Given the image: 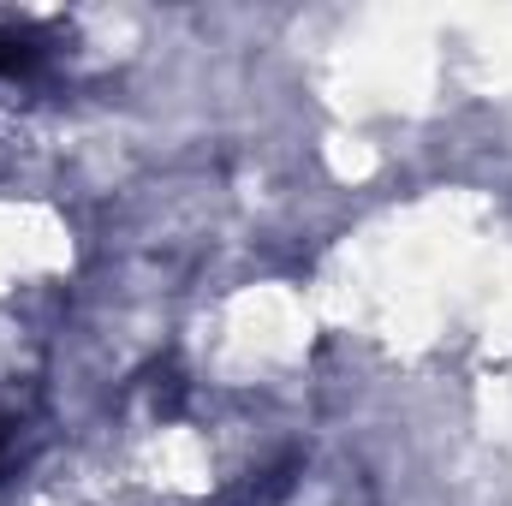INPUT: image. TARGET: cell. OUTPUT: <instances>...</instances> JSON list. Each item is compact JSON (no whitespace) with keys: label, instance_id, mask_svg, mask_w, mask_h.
<instances>
[{"label":"cell","instance_id":"cell-1","mask_svg":"<svg viewBox=\"0 0 512 506\" xmlns=\"http://www.w3.org/2000/svg\"><path fill=\"white\" fill-rule=\"evenodd\" d=\"M54 48H60V42H54L48 24H36V18H6V24H0V84L36 78Z\"/></svg>","mask_w":512,"mask_h":506},{"label":"cell","instance_id":"cell-2","mask_svg":"<svg viewBox=\"0 0 512 506\" xmlns=\"http://www.w3.org/2000/svg\"><path fill=\"white\" fill-rule=\"evenodd\" d=\"M12 429H18V423H12V417L0 411V465H6V453H12Z\"/></svg>","mask_w":512,"mask_h":506}]
</instances>
